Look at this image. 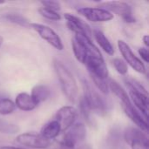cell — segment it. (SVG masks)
I'll return each instance as SVG.
<instances>
[{
  "label": "cell",
  "mask_w": 149,
  "mask_h": 149,
  "mask_svg": "<svg viewBox=\"0 0 149 149\" xmlns=\"http://www.w3.org/2000/svg\"><path fill=\"white\" fill-rule=\"evenodd\" d=\"M142 41L144 43V45H146V48H148L149 46V36L148 35H145L142 38Z\"/></svg>",
  "instance_id": "cell-30"
},
{
  "label": "cell",
  "mask_w": 149,
  "mask_h": 149,
  "mask_svg": "<svg viewBox=\"0 0 149 149\" xmlns=\"http://www.w3.org/2000/svg\"><path fill=\"white\" fill-rule=\"evenodd\" d=\"M0 149H24L21 148H16V147H10V146H5V147H2Z\"/></svg>",
  "instance_id": "cell-31"
},
{
  "label": "cell",
  "mask_w": 149,
  "mask_h": 149,
  "mask_svg": "<svg viewBox=\"0 0 149 149\" xmlns=\"http://www.w3.org/2000/svg\"><path fill=\"white\" fill-rule=\"evenodd\" d=\"M60 133H61L60 126L55 120H53L48 122L47 124H45L42 127L40 134L43 137H45V139L51 141V140L57 138Z\"/></svg>",
  "instance_id": "cell-17"
},
{
  "label": "cell",
  "mask_w": 149,
  "mask_h": 149,
  "mask_svg": "<svg viewBox=\"0 0 149 149\" xmlns=\"http://www.w3.org/2000/svg\"><path fill=\"white\" fill-rule=\"evenodd\" d=\"M91 79L94 84V86L97 87V89L103 94H107L109 93V86H108V81L107 79H101L96 76L91 75Z\"/></svg>",
  "instance_id": "cell-23"
},
{
  "label": "cell",
  "mask_w": 149,
  "mask_h": 149,
  "mask_svg": "<svg viewBox=\"0 0 149 149\" xmlns=\"http://www.w3.org/2000/svg\"><path fill=\"white\" fill-rule=\"evenodd\" d=\"M138 53L141 56V58H142V60L145 63H148L149 62V52L148 49L146 47H141L138 50Z\"/></svg>",
  "instance_id": "cell-29"
},
{
  "label": "cell",
  "mask_w": 149,
  "mask_h": 149,
  "mask_svg": "<svg viewBox=\"0 0 149 149\" xmlns=\"http://www.w3.org/2000/svg\"><path fill=\"white\" fill-rule=\"evenodd\" d=\"M3 17L9 22H11L13 24H18L24 27H30V22L28 21V19H26L24 17L19 14H15V13L6 14Z\"/></svg>",
  "instance_id": "cell-22"
},
{
  "label": "cell",
  "mask_w": 149,
  "mask_h": 149,
  "mask_svg": "<svg viewBox=\"0 0 149 149\" xmlns=\"http://www.w3.org/2000/svg\"><path fill=\"white\" fill-rule=\"evenodd\" d=\"M78 111L72 106H65L59 108L56 113L55 120L60 126L61 132L67 131L76 121Z\"/></svg>",
  "instance_id": "cell-10"
},
{
  "label": "cell",
  "mask_w": 149,
  "mask_h": 149,
  "mask_svg": "<svg viewBox=\"0 0 149 149\" xmlns=\"http://www.w3.org/2000/svg\"><path fill=\"white\" fill-rule=\"evenodd\" d=\"M53 67L59 80L64 95L70 102L75 103L78 98L79 87L74 76L70 70L58 59L53 60Z\"/></svg>",
  "instance_id": "cell-1"
},
{
  "label": "cell",
  "mask_w": 149,
  "mask_h": 149,
  "mask_svg": "<svg viewBox=\"0 0 149 149\" xmlns=\"http://www.w3.org/2000/svg\"><path fill=\"white\" fill-rule=\"evenodd\" d=\"M72 47L76 59L79 63L85 64L86 59V50L82 41L76 36L72 39Z\"/></svg>",
  "instance_id": "cell-18"
},
{
  "label": "cell",
  "mask_w": 149,
  "mask_h": 149,
  "mask_svg": "<svg viewBox=\"0 0 149 149\" xmlns=\"http://www.w3.org/2000/svg\"><path fill=\"white\" fill-rule=\"evenodd\" d=\"M121 107L126 115L139 127V129H141L144 133H147L148 131V120L140 113V112L134 107L133 104L130 106H124Z\"/></svg>",
  "instance_id": "cell-11"
},
{
  "label": "cell",
  "mask_w": 149,
  "mask_h": 149,
  "mask_svg": "<svg viewBox=\"0 0 149 149\" xmlns=\"http://www.w3.org/2000/svg\"><path fill=\"white\" fill-rule=\"evenodd\" d=\"M5 2L4 1H0V4H3V3H4Z\"/></svg>",
  "instance_id": "cell-34"
},
{
  "label": "cell",
  "mask_w": 149,
  "mask_h": 149,
  "mask_svg": "<svg viewBox=\"0 0 149 149\" xmlns=\"http://www.w3.org/2000/svg\"><path fill=\"white\" fill-rule=\"evenodd\" d=\"M16 141L21 146L32 149H46L51 145V141L43 137L40 134L24 133L17 136Z\"/></svg>",
  "instance_id": "cell-7"
},
{
  "label": "cell",
  "mask_w": 149,
  "mask_h": 149,
  "mask_svg": "<svg viewBox=\"0 0 149 149\" xmlns=\"http://www.w3.org/2000/svg\"><path fill=\"white\" fill-rule=\"evenodd\" d=\"M113 65L115 68V70L117 71V72H119L120 75H126L128 72V65L126 64V62L120 58H115L113 59Z\"/></svg>",
  "instance_id": "cell-26"
},
{
  "label": "cell",
  "mask_w": 149,
  "mask_h": 149,
  "mask_svg": "<svg viewBox=\"0 0 149 149\" xmlns=\"http://www.w3.org/2000/svg\"><path fill=\"white\" fill-rule=\"evenodd\" d=\"M64 18L66 20L68 29L74 32L75 35H81L92 40L93 31L91 26L86 22L71 13H65Z\"/></svg>",
  "instance_id": "cell-8"
},
{
  "label": "cell",
  "mask_w": 149,
  "mask_h": 149,
  "mask_svg": "<svg viewBox=\"0 0 149 149\" xmlns=\"http://www.w3.org/2000/svg\"><path fill=\"white\" fill-rule=\"evenodd\" d=\"M125 83H126L127 86L129 88V91H134V92L141 93L143 95L148 96V93L147 89L137 79H133V78H130V77H127V78L125 79Z\"/></svg>",
  "instance_id": "cell-20"
},
{
  "label": "cell",
  "mask_w": 149,
  "mask_h": 149,
  "mask_svg": "<svg viewBox=\"0 0 149 149\" xmlns=\"http://www.w3.org/2000/svg\"><path fill=\"white\" fill-rule=\"evenodd\" d=\"M79 110H80V113L83 116V118L85 119V120L86 121V123H88L90 126L93 125V120L91 119V113L92 111L90 109V107H88L87 103L86 102L85 99L82 97L79 102Z\"/></svg>",
  "instance_id": "cell-24"
},
{
  "label": "cell",
  "mask_w": 149,
  "mask_h": 149,
  "mask_svg": "<svg viewBox=\"0 0 149 149\" xmlns=\"http://www.w3.org/2000/svg\"><path fill=\"white\" fill-rule=\"evenodd\" d=\"M124 139L126 142L132 146L135 143H148V138L146 134L139 128L136 127H128L124 133Z\"/></svg>",
  "instance_id": "cell-13"
},
{
  "label": "cell",
  "mask_w": 149,
  "mask_h": 149,
  "mask_svg": "<svg viewBox=\"0 0 149 149\" xmlns=\"http://www.w3.org/2000/svg\"><path fill=\"white\" fill-rule=\"evenodd\" d=\"M38 12L43 17L49 19V20L58 21L61 19V16H60V14H58V12L54 11L50 9H47V8H45V7H40L38 9Z\"/></svg>",
  "instance_id": "cell-25"
},
{
  "label": "cell",
  "mask_w": 149,
  "mask_h": 149,
  "mask_svg": "<svg viewBox=\"0 0 149 149\" xmlns=\"http://www.w3.org/2000/svg\"><path fill=\"white\" fill-rule=\"evenodd\" d=\"M16 106L15 103L8 99V98H3L0 100V114L1 115H9L14 113L16 110Z\"/></svg>",
  "instance_id": "cell-21"
},
{
  "label": "cell",
  "mask_w": 149,
  "mask_h": 149,
  "mask_svg": "<svg viewBox=\"0 0 149 149\" xmlns=\"http://www.w3.org/2000/svg\"><path fill=\"white\" fill-rule=\"evenodd\" d=\"M30 27L32 28L42 39L46 41L55 49L58 51H62L64 49V45L60 37L51 27L38 23H30Z\"/></svg>",
  "instance_id": "cell-5"
},
{
  "label": "cell",
  "mask_w": 149,
  "mask_h": 149,
  "mask_svg": "<svg viewBox=\"0 0 149 149\" xmlns=\"http://www.w3.org/2000/svg\"><path fill=\"white\" fill-rule=\"evenodd\" d=\"M14 103L16 107H17L19 110L24 112H31L38 107L36 101L32 99L31 94L27 93H18L15 99Z\"/></svg>",
  "instance_id": "cell-14"
},
{
  "label": "cell",
  "mask_w": 149,
  "mask_h": 149,
  "mask_svg": "<svg viewBox=\"0 0 149 149\" xmlns=\"http://www.w3.org/2000/svg\"><path fill=\"white\" fill-rule=\"evenodd\" d=\"M78 13L93 23H103L111 21L113 15L108 10L100 7H81L77 10Z\"/></svg>",
  "instance_id": "cell-9"
},
{
  "label": "cell",
  "mask_w": 149,
  "mask_h": 149,
  "mask_svg": "<svg viewBox=\"0 0 149 149\" xmlns=\"http://www.w3.org/2000/svg\"><path fill=\"white\" fill-rule=\"evenodd\" d=\"M93 37H94L96 42L101 47V49L108 55L113 56L114 54V48H113V45L111 44V42L109 41V39L106 37L104 32L100 30L95 29V30H93Z\"/></svg>",
  "instance_id": "cell-16"
},
{
  "label": "cell",
  "mask_w": 149,
  "mask_h": 149,
  "mask_svg": "<svg viewBox=\"0 0 149 149\" xmlns=\"http://www.w3.org/2000/svg\"><path fill=\"white\" fill-rule=\"evenodd\" d=\"M109 90L113 92V93L119 99L121 107L124 106H130L132 105V102L129 99L128 93L125 91V89L115 80L110 79L108 81Z\"/></svg>",
  "instance_id": "cell-15"
},
{
  "label": "cell",
  "mask_w": 149,
  "mask_h": 149,
  "mask_svg": "<svg viewBox=\"0 0 149 149\" xmlns=\"http://www.w3.org/2000/svg\"><path fill=\"white\" fill-rule=\"evenodd\" d=\"M2 99H3V95H2V94L0 93V100H1Z\"/></svg>",
  "instance_id": "cell-33"
},
{
  "label": "cell",
  "mask_w": 149,
  "mask_h": 149,
  "mask_svg": "<svg viewBox=\"0 0 149 149\" xmlns=\"http://www.w3.org/2000/svg\"><path fill=\"white\" fill-rule=\"evenodd\" d=\"M129 99L134 105V107L140 112V113L148 120V96L143 95L141 93L129 91Z\"/></svg>",
  "instance_id": "cell-12"
},
{
  "label": "cell",
  "mask_w": 149,
  "mask_h": 149,
  "mask_svg": "<svg viewBox=\"0 0 149 149\" xmlns=\"http://www.w3.org/2000/svg\"><path fill=\"white\" fill-rule=\"evenodd\" d=\"M84 96L86 102L90 107L92 113H96L100 115H104L107 113V106L104 99L98 93L93 87L88 84L86 80H83Z\"/></svg>",
  "instance_id": "cell-2"
},
{
  "label": "cell",
  "mask_w": 149,
  "mask_h": 149,
  "mask_svg": "<svg viewBox=\"0 0 149 149\" xmlns=\"http://www.w3.org/2000/svg\"><path fill=\"white\" fill-rule=\"evenodd\" d=\"M41 4H42V7L52 10L57 12H58V10H59L61 9L60 3L56 1H41Z\"/></svg>",
  "instance_id": "cell-28"
},
{
  "label": "cell",
  "mask_w": 149,
  "mask_h": 149,
  "mask_svg": "<svg viewBox=\"0 0 149 149\" xmlns=\"http://www.w3.org/2000/svg\"><path fill=\"white\" fill-rule=\"evenodd\" d=\"M86 136V126L82 122L74 123L67 131L65 132L61 145L68 149H73L76 144L83 141Z\"/></svg>",
  "instance_id": "cell-4"
},
{
  "label": "cell",
  "mask_w": 149,
  "mask_h": 149,
  "mask_svg": "<svg viewBox=\"0 0 149 149\" xmlns=\"http://www.w3.org/2000/svg\"><path fill=\"white\" fill-rule=\"evenodd\" d=\"M51 91L48 86L45 85H37L35 86L31 90V96L32 99L36 101V103L38 105L41 102H44L50 98Z\"/></svg>",
  "instance_id": "cell-19"
},
{
  "label": "cell",
  "mask_w": 149,
  "mask_h": 149,
  "mask_svg": "<svg viewBox=\"0 0 149 149\" xmlns=\"http://www.w3.org/2000/svg\"><path fill=\"white\" fill-rule=\"evenodd\" d=\"M19 131L17 126L8 123L4 120H0V133L3 134H16Z\"/></svg>",
  "instance_id": "cell-27"
},
{
  "label": "cell",
  "mask_w": 149,
  "mask_h": 149,
  "mask_svg": "<svg viewBox=\"0 0 149 149\" xmlns=\"http://www.w3.org/2000/svg\"><path fill=\"white\" fill-rule=\"evenodd\" d=\"M3 38L2 36H0V47L3 45Z\"/></svg>",
  "instance_id": "cell-32"
},
{
  "label": "cell",
  "mask_w": 149,
  "mask_h": 149,
  "mask_svg": "<svg viewBox=\"0 0 149 149\" xmlns=\"http://www.w3.org/2000/svg\"><path fill=\"white\" fill-rule=\"evenodd\" d=\"M117 45L120 50V52L122 55L123 60L126 62L127 65H130L135 72H137L139 73L143 74L146 72L147 70H146V66H145L143 61L134 53V52L132 51L130 46L124 40L119 39Z\"/></svg>",
  "instance_id": "cell-6"
},
{
  "label": "cell",
  "mask_w": 149,
  "mask_h": 149,
  "mask_svg": "<svg viewBox=\"0 0 149 149\" xmlns=\"http://www.w3.org/2000/svg\"><path fill=\"white\" fill-rule=\"evenodd\" d=\"M100 8L108 10L113 15H118L126 23L134 24L136 22V18L134 17L132 12V8L127 3L121 1H107L100 3Z\"/></svg>",
  "instance_id": "cell-3"
}]
</instances>
